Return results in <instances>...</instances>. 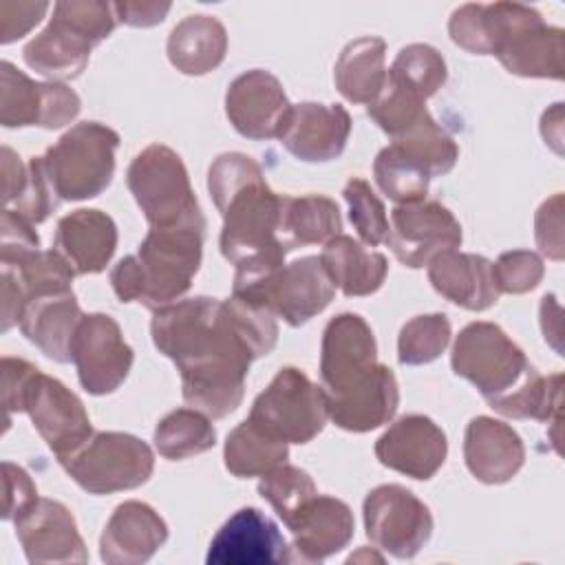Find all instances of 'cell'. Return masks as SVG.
Here are the masks:
<instances>
[{
    "mask_svg": "<svg viewBox=\"0 0 565 565\" xmlns=\"http://www.w3.org/2000/svg\"><path fill=\"white\" fill-rule=\"evenodd\" d=\"M152 342L181 373L183 399L212 419L234 413L254 358L225 300L196 296L154 309Z\"/></svg>",
    "mask_w": 565,
    "mask_h": 565,
    "instance_id": "1",
    "label": "cell"
},
{
    "mask_svg": "<svg viewBox=\"0 0 565 565\" xmlns=\"http://www.w3.org/2000/svg\"><path fill=\"white\" fill-rule=\"evenodd\" d=\"M450 364L503 417L558 424L563 377L541 375L499 324H466L452 344Z\"/></svg>",
    "mask_w": 565,
    "mask_h": 565,
    "instance_id": "2",
    "label": "cell"
},
{
    "mask_svg": "<svg viewBox=\"0 0 565 565\" xmlns=\"http://www.w3.org/2000/svg\"><path fill=\"white\" fill-rule=\"evenodd\" d=\"M448 33L468 53L494 55L512 75L563 77V29L545 24L527 4H463L452 11Z\"/></svg>",
    "mask_w": 565,
    "mask_h": 565,
    "instance_id": "3",
    "label": "cell"
},
{
    "mask_svg": "<svg viewBox=\"0 0 565 565\" xmlns=\"http://www.w3.org/2000/svg\"><path fill=\"white\" fill-rule=\"evenodd\" d=\"M207 190L223 216L221 254L238 265L258 256L289 254L282 223V194H276L260 166L243 152L218 154L207 170Z\"/></svg>",
    "mask_w": 565,
    "mask_h": 565,
    "instance_id": "4",
    "label": "cell"
},
{
    "mask_svg": "<svg viewBox=\"0 0 565 565\" xmlns=\"http://www.w3.org/2000/svg\"><path fill=\"white\" fill-rule=\"evenodd\" d=\"M205 227H150L137 254L110 269V285L121 302L159 309L177 302L192 285L203 256Z\"/></svg>",
    "mask_w": 565,
    "mask_h": 565,
    "instance_id": "5",
    "label": "cell"
},
{
    "mask_svg": "<svg viewBox=\"0 0 565 565\" xmlns=\"http://www.w3.org/2000/svg\"><path fill=\"white\" fill-rule=\"evenodd\" d=\"M115 22L117 15L108 2H55L46 29L24 46V62L51 82L75 79L84 73L90 51L113 33Z\"/></svg>",
    "mask_w": 565,
    "mask_h": 565,
    "instance_id": "6",
    "label": "cell"
},
{
    "mask_svg": "<svg viewBox=\"0 0 565 565\" xmlns=\"http://www.w3.org/2000/svg\"><path fill=\"white\" fill-rule=\"evenodd\" d=\"M117 146L119 135L99 121H82L66 130L40 157L57 199L84 201L99 196L113 181Z\"/></svg>",
    "mask_w": 565,
    "mask_h": 565,
    "instance_id": "7",
    "label": "cell"
},
{
    "mask_svg": "<svg viewBox=\"0 0 565 565\" xmlns=\"http://www.w3.org/2000/svg\"><path fill=\"white\" fill-rule=\"evenodd\" d=\"M126 183L150 227H205L185 163L172 148L146 146L130 161Z\"/></svg>",
    "mask_w": 565,
    "mask_h": 565,
    "instance_id": "8",
    "label": "cell"
},
{
    "mask_svg": "<svg viewBox=\"0 0 565 565\" xmlns=\"http://www.w3.org/2000/svg\"><path fill=\"white\" fill-rule=\"evenodd\" d=\"M60 463L88 494H113L143 486L152 477L154 452L130 433L102 430Z\"/></svg>",
    "mask_w": 565,
    "mask_h": 565,
    "instance_id": "9",
    "label": "cell"
},
{
    "mask_svg": "<svg viewBox=\"0 0 565 565\" xmlns=\"http://www.w3.org/2000/svg\"><path fill=\"white\" fill-rule=\"evenodd\" d=\"M247 419L278 441L307 444L329 419L327 395L300 369L285 366L258 393Z\"/></svg>",
    "mask_w": 565,
    "mask_h": 565,
    "instance_id": "10",
    "label": "cell"
},
{
    "mask_svg": "<svg viewBox=\"0 0 565 565\" xmlns=\"http://www.w3.org/2000/svg\"><path fill=\"white\" fill-rule=\"evenodd\" d=\"M362 514L371 543L402 561L413 558L435 527L428 505L397 483L373 488L362 503Z\"/></svg>",
    "mask_w": 565,
    "mask_h": 565,
    "instance_id": "11",
    "label": "cell"
},
{
    "mask_svg": "<svg viewBox=\"0 0 565 565\" xmlns=\"http://www.w3.org/2000/svg\"><path fill=\"white\" fill-rule=\"evenodd\" d=\"M132 360L135 353L110 316H82L71 342V362L86 393L108 395L117 391L128 377Z\"/></svg>",
    "mask_w": 565,
    "mask_h": 565,
    "instance_id": "12",
    "label": "cell"
},
{
    "mask_svg": "<svg viewBox=\"0 0 565 565\" xmlns=\"http://www.w3.org/2000/svg\"><path fill=\"white\" fill-rule=\"evenodd\" d=\"M0 124L4 128H62L79 110V95L62 82H33L11 62L0 64Z\"/></svg>",
    "mask_w": 565,
    "mask_h": 565,
    "instance_id": "13",
    "label": "cell"
},
{
    "mask_svg": "<svg viewBox=\"0 0 565 565\" xmlns=\"http://www.w3.org/2000/svg\"><path fill=\"white\" fill-rule=\"evenodd\" d=\"M386 245L402 265L419 269L461 245V225L439 201L402 203L391 210Z\"/></svg>",
    "mask_w": 565,
    "mask_h": 565,
    "instance_id": "14",
    "label": "cell"
},
{
    "mask_svg": "<svg viewBox=\"0 0 565 565\" xmlns=\"http://www.w3.org/2000/svg\"><path fill=\"white\" fill-rule=\"evenodd\" d=\"M24 413H29L35 430L55 452L57 461L73 455L93 435L82 399L60 380L42 371H38L26 388Z\"/></svg>",
    "mask_w": 565,
    "mask_h": 565,
    "instance_id": "15",
    "label": "cell"
},
{
    "mask_svg": "<svg viewBox=\"0 0 565 565\" xmlns=\"http://www.w3.org/2000/svg\"><path fill=\"white\" fill-rule=\"evenodd\" d=\"M289 561V543L258 508L236 510L218 527L205 556L207 565H278Z\"/></svg>",
    "mask_w": 565,
    "mask_h": 565,
    "instance_id": "16",
    "label": "cell"
},
{
    "mask_svg": "<svg viewBox=\"0 0 565 565\" xmlns=\"http://www.w3.org/2000/svg\"><path fill=\"white\" fill-rule=\"evenodd\" d=\"M291 106L278 77L263 68L241 73L225 93L230 124L238 135L256 141L278 137Z\"/></svg>",
    "mask_w": 565,
    "mask_h": 565,
    "instance_id": "17",
    "label": "cell"
},
{
    "mask_svg": "<svg viewBox=\"0 0 565 565\" xmlns=\"http://www.w3.org/2000/svg\"><path fill=\"white\" fill-rule=\"evenodd\" d=\"M375 364V335L362 316L340 313L327 322L320 344V380L327 395L353 386Z\"/></svg>",
    "mask_w": 565,
    "mask_h": 565,
    "instance_id": "18",
    "label": "cell"
},
{
    "mask_svg": "<svg viewBox=\"0 0 565 565\" xmlns=\"http://www.w3.org/2000/svg\"><path fill=\"white\" fill-rule=\"evenodd\" d=\"M15 536L29 563H86L88 552L68 508L53 499H38L13 519Z\"/></svg>",
    "mask_w": 565,
    "mask_h": 565,
    "instance_id": "19",
    "label": "cell"
},
{
    "mask_svg": "<svg viewBox=\"0 0 565 565\" xmlns=\"http://www.w3.org/2000/svg\"><path fill=\"white\" fill-rule=\"evenodd\" d=\"M349 135L351 115L344 106L302 102L291 106L278 139L296 159L324 163L344 152Z\"/></svg>",
    "mask_w": 565,
    "mask_h": 565,
    "instance_id": "20",
    "label": "cell"
},
{
    "mask_svg": "<svg viewBox=\"0 0 565 565\" xmlns=\"http://www.w3.org/2000/svg\"><path fill=\"white\" fill-rule=\"evenodd\" d=\"M448 441L444 430L426 415H404L375 441L382 466L413 479H430L446 461Z\"/></svg>",
    "mask_w": 565,
    "mask_h": 565,
    "instance_id": "21",
    "label": "cell"
},
{
    "mask_svg": "<svg viewBox=\"0 0 565 565\" xmlns=\"http://www.w3.org/2000/svg\"><path fill=\"white\" fill-rule=\"evenodd\" d=\"M333 296L335 285L320 256H305L278 269L267 287L265 305L287 324L300 327L324 311Z\"/></svg>",
    "mask_w": 565,
    "mask_h": 565,
    "instance_id": "22",
    "label": "cell"
},
{
    "mask_svg": "<svg viewBox=\"0 0 565 565\" xmlns=\"http://www.w3.org/2000/svg\"><path fill=\"white\" fill-rule=\"evenodd\" d=\"M397 404V380L393 371L380 362L353 386L327 395L329 419L349 433H369L384 426L393 419Z\"/></svg>",
    "mask_w": 565,
    "mask_h": 565,
    "instance_id": "23",
    "label": "cell"
},
{
    "mask_svg": "<svg viewBox=\"0 0 565 565\" xmlns=\"http://www.w3.org/2000/svg\"><path fill=\"white\" fill-rule=\"evenodd\" d=\"M168 541V525L143 501H124L110 514L102 539L99 556L108 565H141Z\"/></svg>",
    "mask_w": 565,
    "mask_h": 565,
    "instance_id": "24",
    "label": "cell"
},
{
    "mask_svg": "<svg viewBox=\"0 0 565 565\" xmlns=\"http://www.w3.org/2000/svg\"><path fill=\"white\" fill-rule=\"evenodd\" d=\"M463 459L477 481L499 486L508 483L523 468L525 446L512 426L479 415L466 426Z\"/></svg>",
    "mask_w": 565,
    "mask_h": 565,
    "instance_id": "25",
    "label": "cell"
},
{
    "mask_svg": "<svg viewBox=\"0 0 565 565\" xmlns=\"http://www.w3.org/2000/svg\"><path fill=\"white\" fill-rule=\"evenodd\" d=\"M117 247V225L99 210H75L57 221L53 249H57L75 274H99Z\"/></svg>",
    "mask_w": 565,
    "mask_h": 565,
    "instance_id": "26",
    "label": "cell"
},
{
    "mask_svg": "<svg viewBox=\"0 0 565 565\" xmlns=\"http://www.w3.org/2000/svg\"><path fill=\"white\" fill-rule=\"evenodd\" d=\"M428 280L446 300L470 311H483L499 300L492 263L479 254L441 252L428 263Z\"/></svg>",
    "mask_w": 565,
    "mask_h": 565,
    "instance_id": "27",
    "label": "cell"
},
{
    "mask_svg": "<svg viewBox=\"0 0 565 565\" xmlns=\"http://www.w3.org/2000/svg\"><path fill=\"white\" fill-rule=\"evenodd\" d=\"M287 530L294 536V550L300 561L320 563L349 545L355 523L353 512L344 501L329 494H316Z\"/></svg>",
    "mask_w": 565,
    "mask_h": 565,
    "instance_id": "28",
    "label": "cell"
},
{
    "mask_svg": "<svg viewBox=\"0 0 565 565\" xmlns=\"http://www.w3.org/2000/svg\"><path fill=\"white\" fill-rule=\"evenodd\" d=\"M82 316L71 289L31 298L22 309L18 327L46 358L64 364L71 362V342Z\"/></svg>",
    "mask_w": 565,
    "mask_h": 565,
    "instance_id": "29",
    "label": "cell"
},
{
    "mask_svg": "<svg viewBox=\"0 0 565 565\" xmlns=\"http://www.w3.org/2000/svg\"><path fill=\"white\" fill-rule=\"evenodd\" d=\"M320 260L333 285L347 298L375 294L384 285L388 271L384 254L366 249L362 243L347 234H338L327 241Z\"/></svg>",
    "mask_w": 565,
    "mask_h": 565,
    "instance_id": "30",
    "label": "cell"
},
{
    "mask_svg": "<svg viewBox=\"0 0 565 565\" xmlns=\"http://www.w3.org/2000/svg\"><path fill=\"white\" fill-rule=\"evenodd\" d=\"M166 51L177 71L205 75L225 60L227 31L214 15H188L170 31Z\"/></svg>",
    "mask_w": 565,
    "mask_h": 565,
    "instance_id": "31",
    "label": "cell"
},
{
    "mask_svg": "<svg viewBox=\"0 0 565 565\" xmlns=\"http://www.w3.org/2000/svg\"><path fill=\"white\" fill-rule=\"evenodd\" d=\"M386 42L375 35L349 42L333 68L335 88L347 102L371 104L382 93L388 71L384 68Z\"/></svg>",
    "mask_w": 565,
    "mask_h": 565,
    "instance_id": "32",
    "label": "cell"
},
{
    "mask_svg": "<svg viewBox=\"0 0 565 565\" xmlns=\"http://www.w3.org/2000/svg\"><path fill=\"white\" fill-rule=\"evenodd\" d=\"M340 230V207L333 199L322 194L282 199L280 232L291 249L302 245L327 243L333 236H338Z\"/></svg>",
    "mask_w": 565,
    "mask_h": 565,
    "instance_id": "33",
    "label": "cell"
},
{
    "mask_svg": "<svg viewBox=\"0 0 565 565\" xmlns=\"http://www.w3.org/2000/svg\"><path fill=\"white\" fill-rule=\"evenodd\" d=\"M289 457V448L285 441H278L254 426L249 419L241 422L225 439L223 459L225 468L238 477H263L276 466L285 463Z\"/></svg>",
    "mask_w": 565,
    "mask_h": 565,
    "instance_id": "34",
    "label": "cell"
},
{
    "mask_svg": "<svg viewBox=\"0 0 565 565\" xmlns=\"http://www.w3.org/2000/svg\"><path fill=\"white\" fill-rule=\"evenodd\" d=\"M152 441L161 457L179 461L210 450L216 444V430L205 413L177 408L157 424Z\"/></svg>",
    "mask_w": 565,
    "mask_h": 565,
    "instance_id": "35",
    "label": "cell"
},
{
    "mask_svg": "<svg viewBox=\"0 0 565 565\" xmlns=\"http://www.w3.org/2000/svg\"><path fill=\"white\" fill-rule=\"evenodd\" d=\"M391 143L419 163L430 179L448 174L459 159L455 139L430 117V113L406 128L399 137L391 139Z\"/></svg>",
    "mask_w": 565,
    "mask_h": 565,
    "instance_id": "36",
    "label": "cell"
},
{
    "mask_svg": "<svg viewBox=\"0 0 565 565\" xmlns=\"http://www.w3.org/2000/svg\"><path fill=\"white\" fill-rule=\"evenodd\" d=\"M448 77L446 60L430 44L404 46L388 68V79L422 99L433 97Z\"/></svg>",
    "mask_w": 565,
    "mask_h": 565,
    "instance_id": "37",
    "label": "cell"
},
{
    "mask_svg": "<svg viewBox=\"0 0 565 565\" xmlns=\"http://www.w3.org/2000/svg\"><path fill=\"white\" fill-rule=\"evenodd\" d=\"M373 177L377 188L397 205L426 199L430 177L419 163L408 159L393 143L382 148L373 161Z\"/></svg>",
    "mask_w": 565,
    "mask_h": 565,
    "instance_id": "38",
    "label": "cell"
},
{
    "mask_svg": "<svg viewBox=\"0 0 565 565\" xmlns=\"http://www.w3.org/2000/svg\"><path fill=\"white\" fill-rule=\"evenodd\" d=\"M258 494L276 510L282 523L289 527L302 512V508L318 494V490L309 472L289 463H280L260 477Z\"/></svg>",
    "mask_w": 565,
    "mask_h": 565,
    "instance_id": "39",
    "label": "cell"
},
{
    "mask_svg": "<svg viewBox=\"0 0 565 565\" xmlns=\"http://www.w3.org/2000/svg\"><path fill=\"white\" fill-rule=\"evenodd\" d=\"M450 344V320L446 313L411 318L397 338V358L406 366L435 362Z\"/></svg>",
    "mask_w": 565,
    "mask_h": 565,
    "instance_id": "40",
    "label": "cell"
},
{
    "mask_svg": "<svg viewBox=\"0 0 565 565\" xmlns=\"http://www.w3.org/2000/svg\"><path fill=\"white\" fill-rule=\"evenodd\" d=\"M426 99L415 93L393 84L386 75V84L382 93L366 106V115L391 137H399L406 128L419 121L426 115Z\"/></svg>",
    "mask_w": 565,
    "mask_h": 565,
    "instance_id": "41",
    "label": "cell"
},
{
    "mask_svg": "<svg viewBox=\"0 0 565 565\" xmlns=\"http://www.w3.org/2000/svg\"><path fill=\"white\" fill-rule=\"evenodd\" d=\"M342 196L349 205V218L362 243L375 247L380 243H386L388 236V216L386 207L380 201V196L373 192V188L364 179H349Z\"/></svg>",
    "mask_w": 565,
    "mask_h": 565,
    "instance_id": "42",
    "label": "cell"
},
{
    "mask_svg": "<svg viewBox=\"0 0 565 565\" xmlns=\"http://www.w3.org/2000/svg\"><path fill=\"white\" fill-rule=\"evenodd\" d=\"M492 274L499 294H525L532 291L545 274L543 260L530 249L503 252L497 263H492Z\"/></svg>",
    "mask_w": 565,
    "mask_h": 565,
    "instance_id": "43",
    "label": "cell"
},
{
    "mask_svg": "<svg viewBox=\"0 0 565 565\" xmlns=\"http://www.w3.org/2000/svg\"><path fill=\"white\" fill-rule=\"evenodd\" d=\"M60 199L57 194L53 192L49 179H46V172L42 168V161L40 157H33L29 161V181H26V188L24 192L18 196V201L13 203L15 210L20 216H24L29 223L38 225L42 221L49 218V214L57 207Z\"/></svg>",
    "mask_w": 565,
    "mask_h": 565,
    "instance_id": "44",
    "label": "cell"
},
{
    "mask_svg": "<svg viewBox=\"0 0 565 565\" xmlns=\"http://www.w3.org/2000/svg\"><path fill=\"white\" fill-rule=\"evenodd\" d=\"M0 260L2 267L15 265L18 260L26 258L29 254L40 249V236L33 230V223H29L24 216H20L15 210L4 207L0 218Z\"/></svg>",
    "mask_w": 565,
    "mask_h": 565,
    "instance_id": "45",
    "label": "cell"
},
{
    "mask_svg": "<svg viewBox=\"0 0 565 565\" xmlns=\"http://www.w3.org/2000/svg\"><path fill=\"white\" fill-rule=\"evenodd\" d=\"M38 366L20 358H2V406L4 428H9L13 413H24V395L31 380L38 375Z\"/></svg>",
    "mask_w": 565,
    "mask_h": 565,
    "instance_id": "46",
    "label": "cell"
},
{
    "mask_svg": "<svg viewBox=\"0 0 565 565\" xmlns=\"http://www.w3.org/2000/svg\"><path fill=\"white\" fill-rule=\"evenodd\" d=\"M2 483H4V505H2L4 521H13L40 499L38 488L29 477V472L11 461H2Z\"/></svg>",
    "mask_w": 565,
    "mask_h": 565,
    "instance_id": "47",
    "label": "cell"
},
{
    "mask_svg": "<svg viewBox=\"0 0 565 565\" xmlns=\"http://www.w3.org/2000/svg\"><path fill=\"white\" fill-rule=\"evenodd\" d=\"M536 227V245L552 260L563 258V194H554L547 199L534 218Z\"/></svg>",
    "mask_w": 565,
    "mask_h": 565,
    "instance_id": "48",
    "label": "cell"
},
{
    "mask_svg": "<svg viewBox=\"0 0 565 565\" xmlns=\"http://www.w3.org/2000/svg\"><path fill=\"white\" fill-rule=\"evenodd\" d=\"M49 2H0V42L9 44L31 31L46 13Z\"/></svg>",
    "mask_w": 565,
    "mask_h": 565,
    "instance_id": "49",
    "label": "cell"
},
{
    "mask_svg": "<svg viewBox=\"0 0 565 565\" xmlns=\"http://www.w3.org/2000/svg\"><path fill=\"white\" fill-rule=\"evenodd\" d=\"M113 11L128 26H154L168 15L170 2H115Z\"/></svg>",
    "mask_w": 565,
    "mask_h": 565,
    "instance_id": "50",
    "label": "cell"
},
{
    "mask_svg": "<svg viewBox=\"0 0 565 565\" xmlns=\"http://www.w3.org/2000/svg\"><path fill=\"white\" fill-rule=\"evenodd\" d=\"M2 174H4V194H2V199L9 207L24 192L26 181H29V166L24 168L20 157L9 146L2 148Z\"/></svg>",
    "mask_w": 565,
    "mask_h": 565,
    "instance_id": "51",
    "label": "cell"
}]
</instances>
